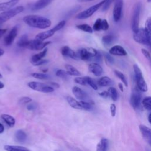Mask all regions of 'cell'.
I'll return each instance as SVG.
<instances>
[{"instance_id":"6da1fadb","label":"cell","mask_w":151,"mask_h":151,"mask_svg":"<svg viewBox=\"0 0 151 151\" xmlns=\"http://www.w3.org/2000/svg\"><path fill=\"white\" fill-rule=\"evenodd\" d=\"M23 21L28 26L35 28L45 29L51 25V21L49 19L37 15L25 16Z\"/></svg>"},{"instance_id":"7a4b0ae2","label":"cell","mask_w":151,"mask_h":151,"mask_svg":"<svg viewBox=\"0 0 151 151\" xmlns=\"http://www.w3.org/2000/svg\"><path fill=\"white\" fill-rule=\"evenodd\" d=\"M76 52L78 59L83 61L100 62L101 60V54L100 52L93 48H83L79 49Z\"/></svg>"},{"instance_id":"3957f363","label":"cell","mask_w":151,"mask_h":151,"mask_svg":"<svg viewBox=\"0 0 151 151\" xmlns=\"http://www.w3.org/2000/svg\"><path fill=\"white\" fill-rule=\"evenodd\" d=\"M133 70L134 73V78L138 89L142 92L147 91V85L143 77L142 72L137 64L133 65Z\"/></svg>"},{"instance_id":"277c9868","label":"cell","mask_w":151,"mask_h":151,"mask_svg":"<svg viewBox=\"0 0 151 151\" xmlns=\"http://www.w3.org/2000/svg\"><path fill=\"white\" fill-rule=\"evenodd\" d=\"M65 24H66V21L65 20H62L60 22H58L56 25H55L52 28H51V29L38 33L35 36V38L39 40H41V41L45 40L47 38L52 37L57 31H58L60 30L61 28H63L65 26Z\"/></svg>"},{"instance_id":"5b68a950","label":"cell","mask_w":151,"mask_h":151,"mask_svg":"<svg viewBox=\"0 0 151 151\" xmlns=\"http://www.w3.org/2000/svg\"><path fill=\"white\" fill-rule=\"evenodd\" d=\"M141 4L140 2L136 3L133 7V13L131 18V27L133 32H136L139 27L140 15L141 12Z\"/></svg>"},{"instance_id":"8992f818","label":"cell","mask_w":151,"mask_h":151,"mask_svg":"<svg viewBox=\"0 0 151 151\" xmlns=\"http://www.w3.org/2000/svg\"><path fill=\"white\" fill-rule=\"evenodd\" d=\"M24 11L22 6H18L0 13V24H3Z\"/></svg>"},{"instance_id":"52a82bcc","label":"cell","mask_w":151,"mask_h":151,"mask_svg":"<svg viewBox=\"0 0 151 151\" xmlns=\"http://www.w3.org/2000/svg\"><path fill=\"white\" fill-rule=\"evenodd\" d=\"M105 0H103L101 2L89 7L88 8L86 9V10L80 12L78 14V15L76 17V18L78 19H87L91 16H92L99 8H100L103 4H104Z\"/></svg>"},{"instance_id":"ba28073f","label":"cell","mask_w":151,"mask_h":151,"mask_svg":"<svg viewBox=\"0 0 151 151\" xmlns=\"http://www.w3.org/2000/svg\"><path fill=\"white\" fill-rule=\"evenodd\" d=\"M50 43V41L43 42V41H41L35 38L34 40H29L24 48L29 49L30 50L39 51L45 48V47Z\"/></svg>"},{"instance_id":"9c48e42d","label":"cell","mask_w":151,"mask_h":151,"mask_svg":"<svg viewBox=\"0 0 151 151\" xmlns=\"http://www.w3.org/2000/svg\"><path fill=\"white\" fill-rule=\"evenodd\" d=\"M28 86L34 90L42 93H51L54 90L52 87L50 86L45 83L37 81L29 82L28 83Z\"/></svg>"},{"instance_id":"30bf717a","label":"cell","mask_w":151,"mask_h":151,"mask_svg":"<svg viewBox=\"0 0 151 151\" xmlns=\"http://www.w3.org/2000/svg\"><path fill=\"white\" fill-rule=\"evenodd\" d=\"M133 37L136 42L144 45L149 46L148 37L145 28H139L136 32H133Z\"/></svg>"},{"instance_id":"8fae6325","label":"cell","mask_w":151,"mask_h":151,"mask_svg":"<svg viewBox=\"0 0 151 151\" xmlns=\"http://www.w3.org/2000/svg\"><path fill=\"white\" fill-rule=\"evenodd\" d=\"M114 5L113 9V18L116 22H119L122 15V10L123 6V0H114Z\"/></svg>"},{"instance_id":"7c38bea8","label":"cell","mask_w":151,"mask_h":151,"mask_svg":"<svg viewBox=\"0 0 151 151\" xmlns=\"http://www.w3.org/2000/svg\"><path fill=\"white\" fill-rule=\"evenodd\" d=\"M142 95L139 91L137 89H134L131 94L130 103L132 107L134 109L139 108L142 104Z\"/></svg>"},{"instance_id":"4fadbf2b","label":"cell","mask_w":151,"mask_h":151,"mask_svg":"<svg viewBox=\"0 0 151 151\" xmlns=\"http://www.w3.org/2000/svg\"><path fill=\"white\" fill-rule=\"evenodd\" d=\"M72 92L74 96L80 101H86L92 103L91 101L89 99L88 96L86 91L77 86H74L72 88Z\"/></svg>"},{"instance_id":"5bb4252c","label":"cell","mask_w":151,"mask_h":151,"mask_svg":"<svg viewBox=\"0 0 151 151\" xmlns=\"http://www.w3.org/2000/svg\"><path fill=\"white\" fill-rule=\"evenodd\" d=\"M18 34V27H14L4 38V43L6 45H11Z\"/></svg>"},{"instance_id":"9a60e30c","label":"cell","mask_w":151,"mask_h":151,"mask_svg":"<svg viewBox=\"0 0 151 151\" xmlns=\"http://www.w3.org/2000/svg\"><path fill=\"white\" fill-rule=\"evenodd\" d=\"M61 53L64 57H70L73 60H79L77 54L76 52L73 51L71 48L68 46H63L61 49Z\"/></svg>"},{"instance_id":"2e32d148","label":"cell","mask_w":151,"mask_h":151,"mask_svg":"<svg viewBox=\"0 0 151 151\" xmlns=\"http://www.w3.org/2000/svg\"><path fill=\"white\" fill-rule=\"evenodd\" d=\"M139 129L145 141L151 146V129L145 125H140Z\"/></svg>"},{"instance_id":"e0dca14e","label":"cell","mask_w":151,"mask_h":151,"mask_svg":"<svg viewBox=\"0 0 151 151\" xmlns=\"http://www.w3.org/2000/svg\"><path fill=\"white\" fill-rule=\"evenodd\" d=\"M109 54L117 56H125L127 54L125 49L119 45L113 46L109 50Z\"/></svg>"},{"instance_id":"ac0fdd59","label":"cell","mask_w":151,"mask_h":151,"mask_svg":"<svg viewBox=\"0 0 151 151\" xmlns=\"http://www.w3.org/2000/svg\"><path fill=\"white\" fill-rule=\"evenodd\" d=\"M88 70L95 76H100L103 72V70L101 65L97 63H92L88 65Z\"/></svg>"},{"instance_id":"d6986e66","label":"cell","mask_w":151,"mask_h":151,"mask_svg":"<svg viewBox=\"0 0 151 151\" xmlns=\"http://www.w3.org/2000/svg\"><path fill=\"white\" fill-rule=\"evenodd\" d=\"M53 0H38L31 6L32 11H38L47 7Z\"/></svg>"},{"instance_id":"ffe728a7","label":"cell","mask_w":151,"mask_h":151,"mask_svg":"<svg viewBox=\"0 0 151 151\" xmlns=\"http://www.w3.org/2000/svg\"><path fill=\"white\" fill-rule=\"evenodd\" d=\"M18 1L17 0H10L8 2H4L0 3V11H6L12 8V7L14 6L17 3Z\"/></svg>"},{"instance_id":"44dd1931","label":"cell","mask_w":151,"mask_h":151,"mask_svg":"<svg viewBox=\"0 0 151 151\" xmlns=\"http://www.w3.org/2000/svg\"><path fill=\"white\" fill-rule=\"evenodd\" d=\"M47 51H48V49L47 48H45L41 52L32 55L31 58V64H34V63H37L38 61L41 60L46 55Z\"/></svg>"},{"instance_id":"7402d4cb","label":"cell","mask_w":151,"mask_h":151,"mask_svg":"<svg viewBox=\"0 0 151 151\" xmlns=\"http://www.w3.org/2000/svg\"><path fill=\"white\" fill-rule=\"evenodd\" d=\"M113 80L107 76H104L101 77L97 81V84L100 87H107L111 86L113 84Z\"/></svg>"},{"instance_id":"603a6c76","label":"cell","mask_w":151,"mask_h":151,"mask_svg":"<svg viewBox=\"0 0 151 151\" xmlns=\"http://www.w3.org/2000/svg\"><path fill=\"white\" fill-rule=\"evenodd\" d=\"M2 119L5 122V123L9 127H12L15 124V120L14 117L7 114H2L1 116Z\"/></svg>"},{"instance_id":"cb8c5ba5","label":"cell","mask_w":151,"mask_h":151,"mask_svg":"<svg viewBox=\"0 0 151 151\" xmlns=\"http://www.w3.org/2000/svg\"><path fill=\"white\" fill-rule=\"evenodd\" d=\"M4 149L6 151H31L29 149L25 147L9 145H5L4 146Z\"/></svg>"},{"instance_id":"d4e9b609","label":"cell","mask_w":151,"mask_h":151,"mask_svg":"<svg viewBox=\"0 0 151 151\" xmlns=\"http://www.w3.org/2000/svg\"><path fill=\"white\" fill-rule=\"evenodd\" d=\"M109 147V141L106 138H102L96 147V151H107Z\"/></svg>"},{"instance_id":"484cf974","label":"cell","mask_w":151,"mask_h":151,"mask_svg":"<svg viewBox=\"0 0 151 151\" xmlns=\"http://www.w3.org/2000/svg\"><path fill=\"white\" fill-rule=\"evenodd\" d=\"M116 37L113 34H108L102 37L101 41L103 44L106 46L111 45V44L116 40Z\"/></svg>"},{"instance_id":"4316f807","label":"cell","mask_w":151,"mask_h":151,"mask_svg":"<svg viewBox=\"0 0 151 151\" xmlns=\"http://www.w3.org/2000/svg\"><path fill=\"white\" fill-rule=\"evenodd\" d=\"M65 68L66 69V72L68 75L74 76H79L81 75V73L71 65L67 64L65 65Z\"/></svg>"},{"instance_id":"83f0119b","label":"cell","mask_w":151,"mask_h":151,"mask_svg":"<svg viewBox=\"0 0 151 151\" xmlns=\"http://www.w3.org/2000/svg\"><path fill=\"white\" fill-rule=\"evenodd\" d=\"M27 134L22 130H18L15 133V138L16 140L20 143L24 142L27 139Z\"/></svg>"},{"instance_id":"f1b7e54d","label":"cell","mask_w":151,"mask_h":151,"mask_svg":"<svg viewBox=\"0 0 151 151\" xmlns=\"http://www.w3.org/2000/svg\"><path fill=\"white\" fill-rule=\"evenodd\" d=\"M66 100H67V102L68 103V104H70V106L71 107H73L74 109H76L81 110V106H80L79 101H77V100H76L73 97H72L71 96H69L66 97Z\"/></svg>"},{"instance_id":"f546056e","label":"cell","mask_w":151,"mask_h":151,"mask_svg":"<svg viewBox=\"0 0 151 151\" xmlns=\"http://www.w3.org/2000/svg\"><path fill=\"white\" fill-rule=\"evenodd\" d=\"M145 29L146 31V32L148 37L149 46L151 47V18L150 17L148 18L146 21Z\"/></svg>"},{"instance_id":"4dcf8cb0","label":"cell","mask_w":151,"mask_h":151,"mask_svg":"<svg viewBox=\"0 0 151 151\" xmlns=\"http://www.w3.org/2000/svg\"><path fill=\"white\" fill-rule=\"evenodd\" d=\"M108 93H109V97L114 101H117V100L118 99V93L117 90L113 87H110L109 88L108 90Z\"/></svg>"},{"instance_id":"1f68e13d","label":"cell","mask_w":151,"mask_h":151,"mask_svg":"<svg viewBox=\"0 0 151 151\" xmlns=\"http://www.w3.org/2000/svg\"><path fill=\"white\" fill-rule=\"evenodd\" d=\"M77 28H78L80 30H81L83 31L88 32V33H92L93 31V28L90 26L89 25L87 24H80V25H77L76 26Z\"/></svg>"},{"instance_id":"d6a6232c","label":"cell","mask_w":151,"mask_h":151,"mask_svg":"<svg viewBox=\"0 0 151 151\" xmlns=\"http://www.w3.org/2000/svg\"><path fill=\"white\" fill-rule=\"evenodd\" d=\"M114 73L115 74V75L122 81V82L124 84V85L126 87L128 86V83H127V80L126 79V76L124 75L123 73H122L121 71H119V70H115L114 71Z\"/></svg>"},{"instance_id":"836d02e7","label":"cell","mask_w":151,"mask_h":151,"mask_svg":"<svg viewBox=\"0 0 151 151\" xmlns=\"http://www.w3.org/2000/svg\"><path fill=\"white\" fill-rule=\"evenodd\" d=\"M28 41H29V39H28V35L27 34H24L20 37L19 40L18 41L17 45L20 47L24 48Z\"/></svg>"},{"instance_id":"e575fe53","label":"cell","mask_w":151,"mask_h":151,"mask_svg":"<svg viewBox=\"0 0 151 151\" xmlns=\"http://www.w3.org/2000/svg\"><path fill=\"white\" fill-rule=\"evenodd\" d=\"M31 76L34 78L40 79V80H48L50 78V76L47 73H33L31 74Z\"/></svg>"},{"instance_id":"d590c367","label":"cell","mask_w":151,"mask_h":151,"mask_svg":"<svg viewBox=\"0 0 151 151\" xmlns=\"http://www.w3.org/2000/svg\"><path fill=\"white\" fill-rule=\"evenodd\" d=\"M142 104L145 109L147 110H151V97L148 96L142 100Z\"/></svg>"},{"instance_id":"8d00e7d4","label":"cell","mask_w":151,"mask_h":151,"mask_svg":"<svg viewBox=\"0 0 151 151\" xmlns=\"http://www.w3.org/2000/svg\"><path fill=\"white\" fill-rule=\"evenodd\" d=\"M86 79L87 85L90 86L94 90H97L98 89L97 85L96 84V83L94 82V81L90 77L86 76Z\"/></svg>"},{"instance_id":"74e56055","label":"cell","mask_w":151,"mask_h":151,"mask_svg":"<svg viewBox=\"0 0 151 151\" xmlns=\"http://www.w3.org/2000/svg\"><path fill=\"white\" fill-rule=\"evenodd\" d=\"M81 110H90L92 109V103L86 101H79Z\"/></svg>"},{"instance_id":"f35d334b","label":"cell","mask_w":151,"mask_h":151,"mask_svg":"<svg viewBox=\"0 0 151 151\" xmlns=\"http://www.w3.org/2000/svg\"><path fill=\"white\" fill-rule=\"evenodd\" d=\"M101 21L102 19L101 18H97L93 27V29L94 31H99L101 30Z\"/></svg>"},{"instance_id":"ab89813d","label":"cell","mask_w":151,"mask_h":151,"mask_svg":"<svg viewBox=\"0 0 151 151\" xmlns=\"http://www.w3.org/2000/svg\"><path fill=\"white\" fill-rule=\"evenodd\" d=\"M55 75L60 78H62L63 79H66L68 77V74L66 72V71L62 70V69H58L55 72Z\"/></svg>"},{"instance_id":"60d3db41","label":"cell","mask_w":151,"mask_h":151,"mask_svg":"<svg viewBox=\"0 0 151 151\" xmlns=\"http://www.w3.org/2000/svg\"><path fill=\"white\" fill-rule=\"evenodd\" d=\"M75 83L81 86H87L86 76L85 77H77L74 79Z\"/></svg>"},{"instance_id":"b9f144b4","label":"cell","mask_w":151,"mask_h":151,"mask_svg":"<svg viewBox=\"0 0 151 151\" xmlns=\"http://www.w3.org/2000/svg\"><path fill=\"white\" fill-rule=\"evenodd\" d=\"M81 9L80 6H77L76 7H74L73 9H71L70 11H69L65 15V18H68L71 17L73 15H74L75 13L78 12Z\"/></svg>"},{"instance_id":"7bdbcfd3","label":"cell","mask_w":151,"mask_h":151,"mask_svg":"<svg viewBox=\"0 0 151 151\" xmlns=\"http://www.w3.org/2000/svg\"><path fill=\"white\" fill-rule=\"evenodd\" d=\"M114 1V0H105L104 4H103L101 8V11H107L110 6L111 3Z\"/></svg>"},{"instance_id":"ee69618b","label":"cell","mask_w":151,"mask_h":151,"mask_svg":"<svg viewBox=\"0 0 151 151\" xmlns=\"http://www.w3.org/2000/svg\"><path fill=\"white\" fill-rule=\"evenodd\" d=\"M32 101V99L29 97H22L18 100V103L20 104H25L29 103Z\"/></svg>"},{"instance_id":"f6af8a7d","label":"cell","mask_w":151,"mask_h":151,"mask_svg":"<svg viewBox=\"0 0 151 151\" xmlns=\"http://www.w3.org/2000/svg\"><path fill=\"white\" fill-rule=\"evenodd\" d=\"M142 52L143 54V55H144V57L147 60V61H149V63L151 67V55L149 53V52L145 50V49H142Z\"/></svg>"},{"instance_id":"bcb514c9","label":"cell","mask_w":151,"mask_h":151,"mask_svg":"<svg viewBox=\"0 0 151 151\" xmlns=\"http://www.w3.org/2000/svg\"><path fill=\"white\" fill-rule=\"evenodd\" d=\"M109 28V24L106 19H102L101 21V30L106 31Z\"/></svg>"},{"instance_id":"7dc6e473","label":"cell","mask_w":151,"mask_h":151,"mask_svg":"<svg viewBox=\"0 0 151 151\" xmlns=\"http://www.w3.org/2000/svg\"><path fill=\"white\" fill-rule=\"evenodd\" d=\"M104 55L106 60L107 61L108 63H109L110 64H113L114 63V58L111 57V55L110 54L104 52Z\"/></svg>"},{"instance_id":"c3c4849f","label":"cell","mask_w":151,"mask_h":151,"mask_svg":"<svg viewBox=\"0 0 151 151\" xmlns=\"http://www.w3.org/2000/svg\"><path fill=\"white\" fill-rule=\"evenodd\" d=\"M49 62V60H47V59H42L41 60L34 63V65L35 66H38V65H43V64H47Z\"/></svg>"},{"instance_id":"681fc988","label":"cell","mask_w":151,"mask_h":151,"mask_svg":"<svg viewBox=\"0 0 151 151\" xmlns=\"http://www.w3.org/2000/svg\"><path fill=\"white\" fill-rule=\"evenodd\" d=\"M116 107L114 104H111L110 105V112L111 115L112 117H114L116 115Z\"/></svg>"},{"instance_id":"f907efd6","label":"cell","mask_w":151,"mask_h":151,"mask_svg":"<svg viewBox=\"0 0 151 151\" xmlns=\"http://www.w3.org/2000/svg\"><path fill=\"white\" fill-rule=\"evenodd\" d=\"M27 108L28 110H34L36 109V105L35 103H29L27 105Z\"/></svg>"},{"instance_id":"816d5d0a","label":"cell","mask_w":151,"mask_h":151,"mask_svg":"<svg viewBox=\"0 0 151 151\" xmlns=\"http://www.w3.org/2000/svg\"><path fill=\"white\" fill-rule=\"evenodd\" d=\"M99 94L102 97H104V98H106V97H109V93L107 91H102L101 93H99Z\"/></svg>"},{"instance_id":"f5cc1de1","label":"cell","mask_w":151,"mask_h":151,"mask_svg":"<svg viewBox=\"0 0 151 151\" xmlns=\"http://www.w3.org/2000/svg\"><path fill=\"white\" fill-rule=\"evenodd\" d=\"M7 29H2L0 28V38L6 33Z\"/></svg>"},{"instance_id":"db71d44e","label":"cell","mask_w":151,"mask_h":151,"mask_svg":"<svg viewBox=\"0 0 151 151\" xmlns=\"http://www.w3.org/2000/svg\"><path fill=\"white\" fill-rule=\"evenodd\" d=\"M4 130H5V129H4V126L2 125V124H1L0 123V133H3L4 132Z\"/></svg>"},{"instance_id":"11a10c76","label":"cell","mask_w":151,"mask_h":151,"mask_svg":"<svg viewBox=\"0 0 151 151\" xmlns=\"http://www.w3.org/2000/svg\"><path fill=\"white\" fill-rule=\"evenodd\" d=\"M118 86H119V89L120 90V91H122V92H123V84H122V83H119V84H118Z\"/></svg>"},{"instance_id":"9f6ffc18","label":"cell","mask_w":151,"mask_h":151,"mask_svg":"<svg viewBox=\"0 0 151 151\" xmlns=\"http://www.w3.org/2000/svg\"><path fill=\"white\" fill-rule=\"evenodd\" d=\"M50 84L52 86H54V87H59V85L57 84V83H55V82H50Z\"/></svg>"},{"instance_id":"6f0895ef","label":"cell","mask_w":151,"mask_h":151,"mask_svg":"<svg viewBox=\"0 0 151 151\" xmlns=\"http://www.w3.org/2000/svg\"><path fill=\"white\" fill-rule=\"evenodd\" d=\"M4 53H5L4 50L3 49H2V48H0V57L3 55L4 54Z\"/></svg>"},{"instance_id":"680465c9","label":"cell","mask_w":151,"mask_h":151,"mask_svg":"<svg viewBox=\"0 0 151 151\" xmlns=\"http://www.w3.org/2000/svg\"><path fill=\"white\" fill-rule=\"evenodd\" d=\"M4 86H5L4 84L2 82L0 81V89H2V88H3L4 87Z\"/></svg>"},{"instance_id":"91938a15","label":"cell","mask_w":151,"mask_h":151,"mask_svg":"<svg viewBox=\"0 0 151 151\" xmlns=\"http://www.w3.org/2000/svg\"><path fill=\"white\" fill-rule=\"evenodd\" d=\"M148 121H149V122L151 124V113L149 114V116H148Z\"/></svg>"},{"instance_id":"94428289","label":"cell","mask_w":151,"mask_h":151,"mask_svg":"<svg viewBox=\"0 0 151 151\" xmlns=\"http://www.w3.org/2000/svg\"><path fill=\"white\" fill-rule=\"evenodd\" d=\"M79 1L81 2H86V1H93V0H78Z\"/></svg>"},{"instance_id":"6125c7cd","label":"cell","mask_w":151,"mask_h":151,"mask_svg":"<svg viewBox=\"0 0 151 151\" xmlns=\"http://www.w3.org/2000/svg\"><path fill=\"white\" fill-rule=\"evenodd\" d=\"M147 2H151V0H147Z\"/></svg>"},{"instance_id":"be15d7a7","label":"cell","mask_w":151,"mask_h":151,"mask_svg":"<svg viewBox=\"0 0 151 151\" xmlns=\"http://www.w3.org/2000/svg\"><path fill=\"white\" fill-rule=\"evenodd\" d=\"M2 77V74L0 73V78H1Z\"/></svg>"},{"instance_id":"e7e4bbea","label":"cell","mask_w":151,"mask_h":151,"mask_svg":"<svg viewBox=\"0 0 151 151\" xmlns=\"http://www.w3.org/2000/svg\"><path fill=\"white\" fill-rule=\"evenodd\" d=\"M55 151H61V150H55Z\"/></svg>"},{"instance_id":"03108f58","label":"cell","mask_w":151,"mask_h":151,"mask_svg":"<svg viewBox=\"0 0 151 151\" xmlns=\"http://www.w3.org/2000/svg\"><path fill=\"white\" fill-rule=\"evenodd\" d=\"M17 1H19V0H17Z\"/></svg>"}]
</instances>
